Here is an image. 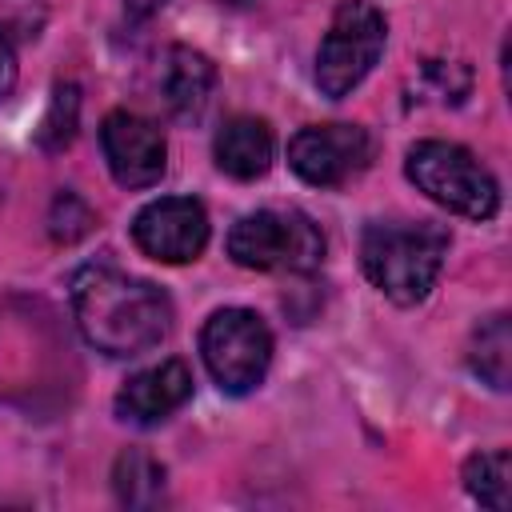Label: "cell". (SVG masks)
Wrapping results in <instances>:
<instances>
[{
	"instance_id": "cell-11",
	"label": "cell",
	"mask_w": 512,
	"mask_h": 512,
	"mask_svg": "<svg viewBox=\"0 0 512 512\" xmlns=\"http://www.w3.org/2000/svg\"><path fill=\"white\" fill-rule=\"evenodd\" d=\"M212 88H216V64L188 48V44H172L164 52V64H160V96L168 104L172 116L180 120H196L208 100H212Z\"/></svg>"
},
{
	"instance_id": "cell-13",
	"label": "cell",
	"mask_w": 512,
	"mask_h": 512,
	"mask_svg": "<svg viewBox=\"0 0 512 512\" xmlns=\"http://www.w3.org/2000/svg\"><path fill=\"white\" fill-rule=\"evenodd\" d=\"M468 364H472V372H476L488 388H496V392L508 388L512 324H508L504 312H492L488 320H480V324L472 328V340H468Z\"/></svg>"
},
{
	"instance_id": "cell-9",
	"label": "cell",
	"mask_w": 512,
	"mask_h": 512,
	"mask_svg": "<svg viewBox=\"0 0 512 512\" xmlns=\"http://www.w3.org/2000/svg\"><path fill=\"white\" fill-rule=\"evenodd\" d=\"M100 148H104L108 172L120 188H152L168 168L164 132L152 120H144L128 108H116V112L104 116Z\"/></svg>"
},
{
	"instance_id": "cell-6",
	"label": "cell",
	"mask_w": 512,
	"mask_h": 512,
	"mask_svg": "<svg viewBox=\"0 0 512 512\" xmlns=\"http://www.w3.org/2000/svg\"><path fill=\"white\" fill-rule=\"evenodd\" d=\"M200 356L220 392L248 396L268 376L272 328L252 308H220L200 328Z\"/></svg>"
},
{
	"instance_id": "cell-10",
	"label": "cell",
	"mask_w": 512,
	"mask_h": 512,
	"mask_svg": "<svg viewBox=\"0 0 512 512\" xmlns=\"http://www.w3.org/2000/svg\"><path fill=\"white\" fill-rule=\"evenodd\" d=\"M188 396H192V372L184 360L172 356L124 380V388L116 392V416L148 428V424L168 420L176 408H184Z\"/></svg>"
},
{
	"instance_id": "cell-1",
	"label": "cell",
	"mask_w": 512,
	"mask_h": 512,
	"mask_svg": "<svg viewBox=\"0 0 512 512\" xmlns=\"http://www.w3.org/2000/svg\"><path fill=\"white\" fill-rule=\"evenodd\" d=\"M72 316L80 336L116 360L152 352L172 328V300L152 280L112 264H88L72 276Z\"/></svg>"
},
{
	"instance_id": "cell-7",
	"label": "cell",
	"mask_w": 512,
	"mask_h": 512,
	"mask_svg": "<svg viewBox=\"0 0 512 512\" xmlns=\"http://www.w3.org/2000/svg\"><path fill=\"white\" fill-rule=\"evenodd\" d=\"M372 160V136L360 124H308L288 140V168L312 188H340Z\"/></svg>"
},
{
	"instance_id": "cell-17",
	"label": "cell",
	"mask_w": 512,
	"mask_h": 512,
	"mask_svg": "<svg viewBox=\"0 0 512 512\" xmlns=\"http://www.w3.org/2000/svg\"><path fill=\"white\" fill-rule=\"evenodd\" d=\"M88 228H92L88 204H84L80 196H72V192H60V196L52 200V212H48V232H52V240L72 244V240H80Z\"/></svg>"
},
{
	"instance_id": "cell-3",
	"label": "cell",
	"mask_w": 512,
	"mask_h": 512,
	"mask_svg": "<svg viewBox=\"0 0 512 512\" xmlns=\"http://www.w3.org/2000/svg\"><path fill=\"white\" fill-rule=\"evenodd\" d=\"M408 180L436 200L440 208L468 216V220H492L500 212V184L496 176L452 140H420L404 156Z\"/></svg>"
},
{
	"instance_id": "cell-5",
	"label": "cell",
	"mask_w": 512,
	"mask_h": 512,
	"mask_svg": "<svg viewBox=\"0 0 512 512\" xmlns=\"http://www.w3.org/2000/svg\"><path fill=\"white\" fill-rule=\"evenodd\" d=\"M388 20L368 0H340L332 24L316 48V88L328 100H344L380 60Z\"/></svg>"
},
{
	"instance_id": "cell-18",
	"label": "cell",
	"mask_w": 512,
	"mask_h": 512,
	"mask_svg": "<svg viewBox=\"0 0 512 512\" xmlns=\"http://www.w3.org/2000/svg\"><path fill=\"white\" fill-rule=\"evenodd\" d=\"M16 76H20V64H16V48H12L8 32L0 28V100H8V96H12V88H16Z\"/></svg>"
},
{
	"instance_id": "cell-15",
	"label": "cell",
	"mask_w": 512,
	"mask_h": 512,
	"mask_svg": "<svg viewBox=\"0 0 512 512\" xmlns=\"http://www.w3.org/2000/svg\"><path fill=\"white\" fill-rule=\"evenodd\" d=\"M112 480H116V496L132 508H148L164 496V464H156L140 448H128V452L116 456Z\"/></svg>"
},
{
	"instance_id": "cell-8",
	"label": "cell",
	"mask_w": 512,
	"mask_h": 512,
	"mask_svg": "<svg viewBox=\"0 0 512 512\" xmlns=\"http://www.w3.org/2000/svg\"><path fill=\"white\" fill-rule=\"evenodd\" d=\"M208 212L196 196H160L132 220V240L160 264H188L208 248Z\"/></svg>"
},
{
	"instance_id": "cell-14",
	"label": "cell",
	"mask_w": 512,
	"mask_h": 512,
	"mask_svg": "<svg viewBox=\"0 0 512 512\" xmlns=\"http://www.w3.org/2000/svg\"><path fill=\"white\" fill-rule=\"evenodd\" d=\"M464 488L484 508L504 512L512 504V456H508V448H492V452L468 456V464H464Z\"/></svg>"
},
{
	"instance_id": "cell-12",
	"label": "cell",
	"mask_w": 512,
	"mask_h": 512,
	"mask_svg": "<svg viewBox=\"0 0 512 512\" xmlns=\"http://www.w3.org/2000/svg\"><path fill=\"white\" fill-rule=\"evenodd\" d=\"M272 128L260 116H232L212 140L216 168L232 180H256L272 168Z\"/></svg>"
},
{
	"instance_id": "cell-2",
	"label": "cell",
	"mask_w": 512,
	"mask_h": 512,
	"mask_svg": "<svg viewBox=\"0 0 512 512\" xmlns=\"http://www.w3.org/2000/svg\"><path fill=\"white\" fill-rule=\"evenodd\" d=\"M448 228L436 220H372L360 236V268L392 304H420L448 256Z\"/></svg>"
},
{
	"instance_id": "cell-16",
	"label": "cell",
	"mask_w": 512,
	"mask_h": 512,
	"mask_svg": "<svg viewBox=\"0 0 512 512\" xmlns=\"http://www.w3.org/2000/svg\"><path fill=\"white\" fill-rule=\"evenodd\" d=\"M76 120H80V88L76 84H56V92L48 100V112L36 128V144L44 152L68 148L72 136H76Z\"/></svg>"
},
{
	"instance_id": "cell-19",
	"label": "cell",
	"mask_w": 512,
	"mask_h": 512,
	"mask_svg": "<svg viewBox=\"0 0 512 512\" xmlns=\"http://www.w3.org/2000/svg\"><path fill=\"white\" fill-rule=\"evenodd\" d=\"M168 0H124V8H128V16H136V20H148L152 12H160Z\"/></svg>"
},
{
	"instance_id": "cell-4",
	"label": "cell",
	"mask_w": 512,
	"mask_h": 512,
	"mask_svg": "<svg viewBox=\"0 0 512 512\" xmlns=\"http://www.w3.org/2000/svg\"><path fill=\"white\" fill-rule=\"evenodd\" d=\"M228 256L256 272H312L324 260V232L300 208H256L232 224Z\"/></svg>"
}]
</instances>
